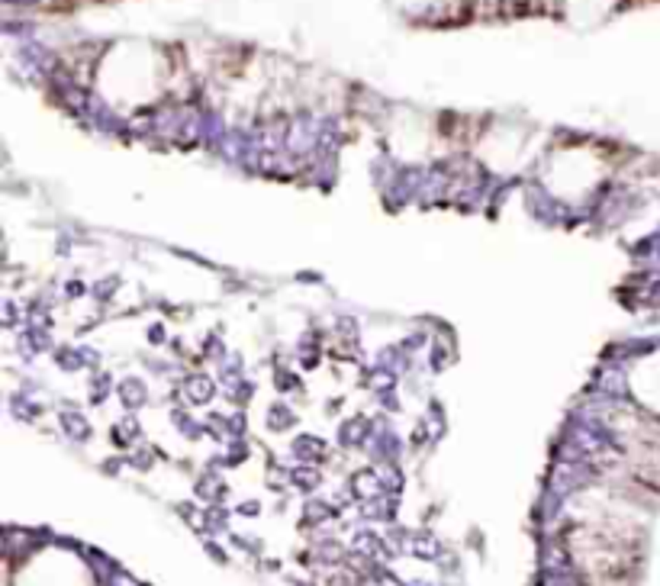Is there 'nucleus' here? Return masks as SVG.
I'll return each instance as SVG.
<instances>
[]
</instances>
